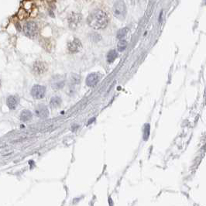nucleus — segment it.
Instances as JSON below:
<instances>
[{
    "label": "nucleus",
    "mask_w": 206,
    "mask_h": 206,
    "mask_svg": "<svg viewBox=\"0 0 206 206\" xmlns=\"http://www.w3.org/2000/svg\"><path fill=\"white\" fill-rule=\"evenodd\" d=\"M87 23L92 29H105L108 23V16L101 9H96L89 14L87 18Z\"/></svg>",
    "instance_id": "obj_1"
},
{
    "label": "nucleus",
    "mask_w": 206,
    "mask_h": 206,
    "mask_svg": "<svg viewBox=\"0 0 206 206\" xmlns=\"http://www.w3.org/2000/svg\"><path fill=\"white\" fill-rule=\"evenodd\" d=\"M112 12L115 16L120 20H123L126 18L127 13L126 6L122 0H117L114 3L112 7Z\"/></svg>",
    "instance_id": "obj_2"
},
{
    "label": "nucleus",
    "mask_w": 206,
    "mask_h": 206,
    "mask_svg": "<svg viewBox=\"0 0 206 206\" xmlns=\"http://www.w3.org/2000/svg\"><path fill=\"white\" fill-rule=\"evenodd\" d=\"M23 32L30 38H34L38 34V26L34 21H29L25 23L23 26Z\"/></svg>",
    "instance_id": "obj_3"
},
{
    "label": "nucleus",
    "mask_w": 206,
    "mask_h": 206,
    "mask_svg": "<svg viewBox=\"0 0 206 206\" xmlns=\"http://www.w3.org/2000/svg\"><path fill=\"white\" fill-rule=\"evenodd\" d=\"M82 20V16L81 14L76 13V12H72L69 15L67 21H68V26L70 29L76 30L78 27V26L81 23Z\"/></svg>",
    "instance_id": "obj_4"
},
{
    "label": "nucleus",
    "mask_w": 206,
    "mask_h": 206,
    "mask_svg": "<svg viewBox=\"0 0 206 206\" xmlns=\"http://www.w3.org/2000/svg\"><path fill=\"white\" fill-rule=\"evenodd\" d=\"M45 92H46V88L44 86L36 85L32 88L31 95L36 99H40L44 97Z\"/></svg>",
    "instance_id": "obj_5"
},
{
    "label": "nucleus",
    "mask_w": 206,
    "mask_h": 206,
    "mask_svg": "<svg viewBox=\"0 0 206 206\" xmlns=\"http://www.w3.org/2000/svg\"><path fill=\"white\" fill-rule=\"evenodd\" d=\"M47 70H48V67H47L46 64L42 61H37L33 65V72L36 75H43L47 71Z\"/></svg>",
    "instance_id": "obj_6"
},
{
    "label": "nucleus",
    "mask_w": 206,
    "mask_h": 206,
    "mask_svg": "<svg viewBox=\"0 0 206 206\" xmlns=\"http://www.w3.org/2000/svg\"><path fill=\"white\" fill-rule=\"evenodd\" d=\"M81 48H82V45H81V41L77 38L74 39L73 40L69 42L68 44H67V49H68V51L72 53L78 52L81 49Z\"/></svg>",
    "instance_id": "obj_7"
},
{
    "label": "nucleus",
    "mask_w": 206,
    "mask_h": 206,
    "mask_svg": "<svg viewBox=\"0 0 206 206\" xmlns=\"http://www.w3.org/2000/svg\"><path fill=\"white\" fill-rule=\"evenodd\" d=\"M35 114L38 117L45 119L49 116V111L44 105H38L35 108Z\"/></svg>",
    "instance_id": "obj_8"
},
{
    "label": "nucleus",
    "mask_w": 206,
    "mask_h": 206,
    "mask_svg": "<svg viewBox=\"0 0 206 206\" xmlns=\"http://www.w3.org/2000/svg\"><path fill=\"white\" fill-rule=\"evenodd\" d=\"M100 75L98 73H92L88 75L86 78V84L89 87H93L96 85L97 83L99 81Z\"/></svg>",
    "instance_id": "obj_9"
},
{
    "label": "nucleus",
    "mask_w": 206,
    "mask_h": 206,
    "mask_svg": "<svg viewBox=\"0 0 206 206\" xmlns=\"http://www.w3.org/2000/svg\"><path fill=\"white\" fill-rule=\"evenodd\" d=\"M64 78L61 76H55L51 81V86L55 90H58L64 87Z\"/></svg>",
    "instance_id": "obj_10"
},
{
    "label": "nucleus",
    "mask_w": 206,
    "mask_h": 206,
    "mask_svg": "<svg viewBox=\"0 0 206 206\" xmlns=\"http://www.w3.org/2000/svg\"><path fill=\"white\" fill-rule=\"evenodd\" d=\"M19 102H20V98L16 95H10L6 99V104L7 106L9 107L10 109H16L18 105Z\"/></svg>",
    "instance_id": "obj_11"
},
{
    "label": "nucleus",
    "mask_w": 206,
    "mask_h": 206,
    "mask_svg": "<svg viewBox=\"0 0 206 206\" xmlns=\"http://www.w3.org/2000/svg\"><path fill=\"white\" fill-rule=\"evenodd\" d=\"M32 113L29 110H23L20 115V119L23 122H28L32 119Z\"/></svg>",
    "instance_id": "obj_12"
},
{
    "label": "nucleus",
    "mask_w": 206,
    "mask_h": 206,
    "mask_svg": "<svg viewBox=\"0 0 206 206\" xmlns=\"http://www.w3.org/2000/svg\"><path fill=\"white\" fill-rule=\"evenodd\" d=\"M117 56V52L115 51V50H111V51L108 52V54H107V61H108V63L113 62V61L116 59Z\"/></svg>",
    "instance_id": "obj_13"
},
{
    "label": "nucleus",
    "mask_w": 206,
    "mask_h": 206,
    "mask_svg": "<svg viewBox=\"0 0 206 206\" xmlns=\"http://www.w3.org/2000/svg\"><path fill=\"white\" fill-rule=\"evenodd\" d=\"M61 104V98L57 96H55L51 98V106L52 108H57V107L60 106Z\"/></svg>",
    "instance_id": "obj_14"
},
{
    "label": "nucleus",
    "mask_w": 206,
    "mask_h": 206,
    "mask_svg": "<svg viewBox=\"0 0 206 206\" xmlns=\"http://www.w3.org/2000/svg\"><path fill=\"white\" fill-rule=\"evenodd\" d=\"M126 47H127V42L124 40H120L119 41V43H118V45H117L118 51H120V52H122L123 51H125V49L126 48Z\"/></svg>",
    "instance_id": "obj_15"
},
{
    "label": "nucleus",
    "mask_w": 206,
    "mask_h": 206,
    "mask_svg": "<svg viewBox=\"0 0 206 206\" xmlns=\"http://www.w3.org/2000/svg\"><path fill=\"white\" fill-rule=\"evenodd\" d=\"M128 31H129V29L126 27L122 28V29L119 30L117 33V38L119 39V40L122 39L124 37H126V35L127 34Z\"/></svg>",
    "instance_id": "obj_16"
},
{
    "label": "nucleus",
    "mask_w": 206,
    "mask_h": 206,
    "mask_svg": "<svg viewBox=\"0 0 206 206\" xmlns=\"http://www.w3.org/2000/svg\"><path fill=\"white\" fill-rule=\"evenodd\" d=\"M144 140H147L150 136V126L149 124H146L144 126Z\"/></svg>",
    "instance_id": "obj_17"
},
{
    "label": "nucleus",
    "mask_w": 206,
    "mask_h": 206,
    "mask_svg": "<svg viewBox=\"0 0 206 206\" xmlns=\"http://www.w3.org/2000/svg\"><path fill=\"white\" fill-rule=\"evenodd\" d=\"M0 86H1V81H0Z\"/></svg>",
    "instance_id": "obj_18"
}]
</instances>
